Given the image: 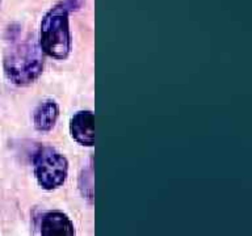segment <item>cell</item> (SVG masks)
I'll return each instance as SVG.
<instances>
[{"mask_svg": "<svg viewBox=\"0 0 252 236\" xmlns=\"http://www.w3.org/2000/svg\"><path fill=\"white\" fill-rule=\"evenodd\" d=\"M71 137L79 145L92 147L94 143V117L91 110H80L75 113L70 122Z\"/></svg>", "mask_w": 252, "mask_h": 236, "instance_id": "4", "label": "cell"}, {"mask_svg": "<svg viewBox=\"0 0 252 236\" xmlns=\"http://www.w3.org/2000/svg\"><path fill=\"white\" fill-rule=\"evenodd\" d=\"M80 181H83V184L80 182V189H82L83 196L92 200V196H94V182H92V168L91 167L83 172V175L80 176Z\"/></svg>", "mask_w": 252, "mask_h": 236, "instance_id": "7", "label": "cell"}, {"mask_svg": "<svg viewBox=\"0 0 252 236\" xmlns=\"http://www.w3.org/2000/svg\"><path fill=\"white\" fill-rule=\"evenodd\" d=\"M33 163L37 182L45 190H54L66 182L68 161L57 149L51 147H41L34 153Z\"/></svg>", "mask_w": 252, "mask_h": 236, "instance_id": "3", "label": "cell"}, {"mask_svg": "<svg viewBox=\"0 0 252 236\" xmlns=\"http://www.w3.org/2000/svg\"><path fill=\"white\" fill-rule=\"evenodd\" d=\"M39 234L43 236L75 235L74 223L62 211H49L39 220Z\"/></svg>", "mask_w": 252, "mask_h": 236, "instance_id": "5", "label": "cell"}, {"mask_svg": "<svg viewBox=\"0 0 252 236\" xmlns=\"http://www.w3.org/2000/svg\"><path fill=\"white\" fill-rule=\"evenodd\" d=\"M43 51L33 38L16 42L4 55V74L15 86H29L42 75Z\"/></svg>", "mask_w": 252, "mask_h": 236, "instance_id": "2", "label": "cell"}, {"mask_svg": "<svg viewBox=\"0 0 252 236\" xmlns=\"http://www.w3.org/2000/svg\"><path fill=\"white\" fill-rule=\"evenodd\" d=\"M80 0H63L45 13L41 21L39 46L43 54L63 60L72 50L70 30V12L80 7Z\"/></svg>", "mask_w": 252, "mask_h": 236, "instance_id": "1", "label": "cell"}, {"mask_svg": "<svg viewBox=\"0 0 252 236\" xmlns=\"http://www.w3.org/2000/svg\"><path fill=\"white\" fill-rule=\"evenodd\" d=\"M59 117V106L58 104L47 98L39 102V105L35 108L33 121H34V127L38 131H50L55 126Z\"/></svg>", "mask_w": 252, "mask_h": 236, "instance_id": "6", "label": "cell"}]
</instances>
